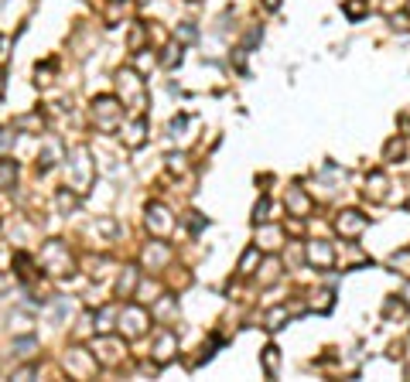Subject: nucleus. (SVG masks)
<instances>
[{
    "instance_id": "nucleus-34",
    "label": "nucleus",
    "mask_w": 410,
    "mask_h": 382,
    "mask_svg": "<svg viewBox=\"0 0 410 382\" xmlns=\"http://www.w3.org/2000/svg\"><path fill=\"white\" fill-rule=\"evenodd\" d=\"M154 65V55H137V69H151Z\"/></svg>"
},
{
    "instance_id": "nucleus-20",
    "label": "nucleus",
    "mask_w": 410,
    "mask_h": 382,
    "mask_svg": "<svg viewBox=\"0 0 410 382\" xmlns=\"http://www.w3.org/2000/svg\"><path fill=\"white\" fill-rule=\"evenodd\" d=\"M277 366H281V352L274 345L263 348V369H267V376H277Z\"/></svg>"
},
{
    "instance_id": "nucleus-5",
    "label": "nucleus",
    "mask_w": 410,
    "mask_h": 382,
    "mask_svg": "<svg viewBox=\"0 0 410 382\" xmlns=\"http://www.w3.org/2000/svg\"><path fill=\"white\" fill-rule=\"evenodd\" d=\"M93 355H96V362H100V366L113 369V366H120V362L127 359V345H123V338L100 335V338L93 341Z\"/></svg>"
},
{
    "instance_id": "nucleus-30",
    "label": "nucleus",
    "mask_w": 410,
    "mask_h": 382,
    "mask_svg": "<svg viewBox=\"0 0 410 382\" xmlns=\"http://www.w3.org/2000/svg\"><path fill=\"white\" fill-rule=\"evenodd\" d=\"M109 321H113V311H100V324H96V328H100V335H109V328H113Z\"/></svg>"
},
{
    "instance_id": "nucleus-4",
    "label": "nucleus",
    "mask_w": 410,
    "mask_h": 382,
    "mask_svg": "<svg viewBox=\"0 0 410 382\" xmlns=\"http://www.w3.org/2000/svg\"><path fill=\"white\" fill-rule=\"evenodd\" d=\"M93 123L100 126V130H116L120 123H123V106L116 102V99H109V95H100V99H93Z\"/></svg>"
},
{
    "instance_id": "nucleus-16",
    "label": "nucleus",
    "mask_w": 410,
    "mask_h": 382,
    "mask_svg": "<svg viewBox=\"0 0 410 382\" xmlns=\"http://www.w3.org/2000/svg\"><path fill=\"white\" fill-rule=\"evenodd\" d=\"M366 198H373V201L387 198V175H369L366 178Z\"/></svg>"
},
{
    "instance_id": "nucleus-7",
    "label": "nucleus",
    "mask_w": 410,
    "mask_h": 382,
    "mask_svg": "<svg viewBox=\"0 0 410 382\" xmlns=\"http://www.w3.org/2000/svg\"><path fill=\"white\" fill-rule=\"evenodd\" d=\"M65 366H69V372H72L76 379H93L100 362H96V355L86 352V348H69V352H65Z\"/></svg>"
},
{
    "instance_id": "nucleus-39",
    "label": "nucleus",
    "mask_w": 410,
    "mask_h": 382,
    "mask_svg": "<svg viewBox=\"0 0 410 382\" xmlns=\"http://www.w3.org/2000/svg\"><path fill=\"white\" fill-rule=\"evenodd\" d=\"M407 17H410V0H407Z\"/></svg>"
},
{
    "instance_id": "nucleus-31",
    "label": "nucleus",
    "mask_w": 410,
    "mask_h": 382,
    "mask_svg": "<svg viewBox=\"0 0 410 382\" xmlns=\"http://www.w3.org/2000/svg\"><path fill=\"white\" fill-rule=\"evenodd\" d=\"M400 154H404V144H400V140L387 144V157H400Z\"/></svg>"
},
{
    "instance_id": "nucleus-6",
    "label": "nucleus",
    "mask_w": 410,
    "mask_h": 382,
    "mask_svg": "<svg viewBox=\"0 0 410 382\" xmlns=\"http://www.w3.org/2000/svg\"><path fill=\"white\" fill-rule=\"evenodd\" d=\"M147 324H151V317H147L144 307L127 304V307L120 311V331H123V338H140V335L147 331Z\"/></svg>"
},
{
    "instance_id": "nucleus-11",
    "label": "nucleus",
    "mask_w": 410,
    "mask_h": 382,
    "mask_svg": "<svg viewBox=\"0 0 410 382\" xmlns=\"http://www.w3.org/2000/svg\"><path fill=\"white\" fill-rule=\"evenodd\" d=\"M175 352H178V335L161 331V335H158V341H154V362H158V366H164V362H171V359H175Z\"/></svg>"
},
{
    "instance_id": "nucleus-37",
    "label": "nucleus",
    "mask_w": 410,
    "mask_h": 382,
    "mask_svg": "<svg viewBox=\"0 0 410 382\" xmlns=\"http://www.w3.org/2000/svg\"><path fill=\"white\" fill-rule=\"evenodd\" d=\"M277 3H281V0H267V7H270V10H274V7H277Z\"/></svg>"
},
{
    "instance_id": "nucleus-25",
    "label": "nucleus",
    "mask_w": 410,
    "mask_h": 382,
    "mask_svg": "<svg viewBox=\"0 0 410 382\" xmlns=\"http://www.w3.org/2000/svg\"><path fill=\"white\" fill-rule=\"evenodd\" d=\"M14 126H17V130H28V126H38V130H41V126H45V120H41V113H31V116H21Z\"/></svg>"
},
{
    "instance_id": "nucleus-22",
    "label": "nucleus",
    "mask_w": 410,
    "mask_h": 382,
    "mask_svg": "<svg viewBox=\"0 0 410 382\" xmlns=\"http://www.w3.org/2000/svg\"><path fill=\"white\" fill-rule=\"evenodd\" d=\"M284 317H291V311H288V307H274V311L267 314V328H270V331H277Z\"/></svg>"
},
{
    "instance_id": "nucleus-1",
    "label": "nucleus",
    "mask_w": 410,
    "mask_h": 382,
    "mask_svg": "<svg viewBox=\"0 0 410 382\" xmlns=\"http://www.w3.org/2000/svg\"><path fill=\"white\" fill-rule=\"evenodd\" d=\"M116 89H120V102H123L133 116H144V106H147V86H144L140 72H133V69H120V72H116Z\"/></svg>"
},
{
    "instance_id": "nucleus-35",
    "label": "nucleus",
    "mask_w": 410,
    "mask_h": 382,
    "mask_svg": "<svg viewBox=\"0 0 410 382\" xmlns=\"http://www.w3.org/2000/svg\"><path fill=\"white\" fill-rule=\"evenodd\" d=\"M182 38H185V41H192V38H195V27H188V24H185V27H182Z\"/></svg>"
},
{
    "instance_id": "nucleus-8",
    "label": "nucleus",
    "mask_w": 410,
    "mask_h": 382,
    "mask_svg": "<svg viewBox=\"0 0 410 382\" xmlns=\"http://www.w3.org/2000/svg\"><path fill=\"white\" fill-rule=\"evenodd\" d=\"M366 225H369V218H366L363 212H356V208H345V212H338V218H335V229H338L345 239H359V236L366 232Z\"/></svg>"
},
{
    "instance_id": "nucleus-23",
    "label": "nucleus",
    "mask_w": 410,
    "mask_h": 382,
    "mask_svg": "<svg viewBox=\"0 0 410 382\" xmlns=\"http://www.w3.org/2000/svg\"><path fill=\"white\" fill-rule=\"evenodd\" d=\"M366 7H369V0H345V14H349L352 21H359V17L366 14Z\"/></svg>"
},
{
    "instance_id": "nucleus-12",
    "label": "nucleus",
    "mask_w": 410,
    "mask_h": 382,
    "mask_svg": "<svg viewBox=\"0 0 410 382\" xmlns=\"http://www.w3.org/2000/svg\"><path fill=\"white\" fill-rule=\"evenodd\" d=\"M168 263H171V249H168L164 243H151V246H144V267L161 270V267H168Z\"/></svg>"
},
{
    "instance_id": "nucleus-2",
    "label": "nucleus",
    "mask_w": 410,
    "mask_h": 382,
    "mask_svg": "<svg viewBox=\"0 0 410 382\" xmlns=\"http://www.w3.org/2000/svg\"><path fill=\"white\" fill-rule=\"evenodd\" d=\"M41 267L52 273V277H65V273H72V267H76V260H72V253H69V246L62 243V239H48L45 246H41Z\"/></svg>"
},
{
    "instance_id": "nucleus-13",
    "label": "nucleus",
    "mask_w": 410,
    "mask_h": 382,
    "mask_svg": "<svg viewBox=\"0 0 410 382\" xmlns=\"http://www.w3.org/2000/svg\"><path fill=\"white\" fill-rule=\"evenodd\" d=\"M147 140V123H144V116H133L127 126H123V144L127 147H140Z\"/></svg>"
},
{
    "instance_id": "nucleus-28",
    "label": "nucleus",
    "mask_w": 410,
    "mask_h": 382,
    "mask_svg": "<svg viewBox=\"0 0 410 382\" xmlns=\"http://www.w3.org/2000/svg\"><path fill=\"white\" fill-rule=\"evenodd\" d=\"M267 212H270V201H267V198H263V201H260V205H257V208H253V218H257V225H260V222H267V218H270V215H267Z\"/></svg>"
},
{
    "instance_id": "nucleus-32",
    "label": "nucleus",
    "mask_w": 410,
    "mask_h": 382,
    "mask_svg": "<svg viewBox=\"0 0 410 382\" xmlns=\"http://www.w3.org/2000/svg\"><path fill=\"white\" fill-rule=\"evenodd\" d=\"M328 307H332V293L321 290V293H318V311H328Z\"/></svg>"
},
{
    "instance_id": "nucleus-10",
    "label": "nucleus",
    "mask_w": 410,
    "mask_h": 382,
    "mask_svg": "<svg viewBox=\"0 0 410 382\" xmlns=\"http://www.w3.org/2000/svg\"><path fill=\"white\" fill-rule=\"evenodd\" d=\"M305 260L311 263V267H314V270H332V263H335V249H332L328 243L314 239V243H308Z\"/></svg>"
},
{
    "instance_id": "nucleus-29",
    "label": "nucleus",
    "mask_w": 410,
    "mask_h": 382,
    "mask_svg": "<svg viewBox=\"0 0 410 382\" xmlns=\"http://www.w3.org/2000/svg\"><path fill=\"white\" fill-rule=\"evenodd\" d=\"M14 352H17L21 359H28V355L34 352V341H31V338H24V341H17V345H14Z\"/></svg>"
},
{
    "instance_id": "nucleus-3",
    "label": "nucleus",
    "mask_w": 410,
    "mask_h": 382,
    "mask_svg": "<svg viewBox=\"0 0 410 382\" xmlns=\"http://www.w3.org/2000/svg\"><path fill=\"white\" fill-rule=\"evenodd\" d=\"M69 178H72V191L76 194H86L89 191L93 178H96V164H93V157H89L86 147H76L69 154Z\"/></svg>"
},
{
    "instance_id": "nucleus-15",
    "label": "nucleus",
    "mask_w": 410,
    "mask_h": 382,
    "mask_svg": "<svg viewBox=\"0 0 410 382\" xmlns=\"http://www.w3.org/2000/svg\"><path fill=\"white\" fill-rule=\"evenodd\" d=\"M281 243H284V236H281L277 225H263V229L257 232V246H260V249H270V253H274V249H281Z\"/></svg>"
},
{
    "instance_id": "nucleus-18",
    "label": "nucleus",
    "mask_w": 410,
    "mask_h": 382,
    "mask_svg": "<svg viewBox=\"0 0 410 382\" xmlns=\"http://www.w3.org/2000/svg\"><path fill=\"white\" fill-rule=\"evenodd\" d=\"M257 260H260V246L246 249V253H243V260H239V273H243V277H250V273H253V267H257Z\"/></svg>"
},
{
    "instance_id": "nucleus-21",
    "label": "nucleus",
    "mask_w": 410,
    "mask_h": 382,
    "mask_svg": "<svg viewBox=\"0 0 410 382\" xmlns=\"http://www.w3.org/2000/svg\"><path fill=\"white\" fill-rule=\"evenodd\" d=\"M164 161H168V171H175V175H185V171H188V161H185V154H168Z\"/></svg>"
},
{
    "instance_id": "nucleus-17",
    "label": "nucleus",
    "mask_w": 410,
    "mask_h": 382,
    "mask_svg": "<svg viewBox=\"0 0 410 382\" xmlns=\"http://www.w3.org/2000/svg\"><path fill=\"white\" fill-rule=\"evenodd\" d=\"M133 290H137V270L127 267V270L120 273V280H116V293H120V297H130Z\"/></svg>"
},
{
    "instance_id": "nucleus-38",
    "label": "nucleus",
    "mask_w": 410,
    "mask_h": 382,
    "mask_svg": "<svg viewBox=\"0 0 410 382\" xmlns=\"http://www.w3.org/2000/svg\"><path fill=\"white\" fill-rule=\"evenodd\" d=\"M404 300H407V304H410V284H407V290H404Z\"/></svg>"
},
{
    "instance_id": "nucleus-36",
    "label": "nucleus",
    "mask_w": 410,
    "mask_h": 382,
    "mask_svg": "<svg viewBox=\"0 0 410 382\" xmlns=\"http://www.w3.org/2000/svg\"><path fill=\"white\" fill-rule=\"evenodd\" d=\"M7 144H10V133H7V130H0V147H7Z\"/></svg>"
},
{
    "instance_id": "nucleus-33",
    "label": "nucleus",
    "mask_w": 410,
    "mask_h": 382,
    "mask_svg": "<svg viewBox=\"0 0 410 382\" xmlns=\"http://www.w3.org/2000/svg\"><path fill=\"white\" fill-rule=\"evenodd\" d=\"M140 41H144V27H133V34H130V48H140Z\"/></svg>"
},
{
    "instance_id": "nucleus-9",
    "label": "nucleus",
    "mask_w": 410,
    "mask_h": 382,
    "mask_svg": "<svg viewBox=\"0 0 410 382\" xmlns=\"http://www.w3.org/2000/svg\"><path fill=\"white\" fill-rule=\"evenodd\" d=\"M147 229L154 236H171L175 232V215L161 201H154V205H147Z\"/></svg>"
},
{
    "instance_id": "nucleus-26",
    "label": "nucleus",
    "mask_w": 410,
    "mask_h": 382,
    "mask_svg": "<svg viewBox=\"0 0 410 382\" xmlns=\"http://www.w3.org/2000/svg\"><path fill=\"white\" fill-rule=\"evenodd\" d=\"M383 314H387V317H404V314H407V304H404V300H387Z\"/></svg>"
},
{
    "instance_id": "nucleus-14",
    "label": "nucleus",
    "mask_w": 410,
    "mask_h": 382,
    "mask_svg": "<svg viewBox=\"0 0 410 382\" xmlns=\"http://www.w3.org/2000/svg\"><path fill=\"white\" fill-rule=\"evenodd\" d=\"M288 212L298 215V218L311 215V198H308L305 188H288Z\"/></svg>"
},
{
    "instance_id": "nucleus-19",
    "label": "nucleus",
    "mask_w": 410,
    "mask_h": 382,
    "mask_svg": "<svg viewBox=\"0 0 410 382\" xmlns=\"http://www.w3.org/2000/svg\"><path fill=\"white\" fill-rule=\"evenodd\" d=\"M14 178H17V164H14V161H0V191L10 188Z\"/></svg>"
},
{
    "instance_id": "nucleus-27",
    "label": "nucleus",
    "mask_w": 410,
    "mask_h": 382,
    "mask_svg": "<svg viewBox=\"0 0 410 382\" xmlns=\"http://www.w3.org/2000/svg\"><path fill=\"white\" fill-rule=\"evenodd\" d=\"M58 208H62V212H72V208H76V194H69V191H58Z\"/></svg>"
},
{
    "instance_id": "nucleus-24",
    "label": "nucleus",
    "mask_w": 410,
    "mask_h": 382,
    "mask_svg": "<svg viewBox=\"0 0 410 382\" xmlns=\"http://www.w3.org/2000/svg\"><path fill=\"white\" fill-rule=\"evenodd\" d=\"M277 277H281V263H277V260H267V267H263V280H260V284L267 286V284H274Z\"/></svg>"
}]
</instances>
